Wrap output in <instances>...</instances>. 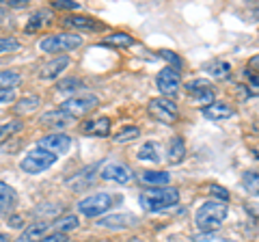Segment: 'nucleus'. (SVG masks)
<instances>
[{
  "label": "nucleus",
  "mask_w": 259,
  "mask_h": 242,
  "mask_svg": "<svg viewBox=\"0 0 259 242\" xmlns=\"http://www.w3.org/2000/svg\"><path fill=\"white\" fill-rule=\"evenodd\" d=\"M139 204L147 212H164L166 208H173L180 204V190L173 186H160V188H147L141 192Z\"/></svg>",
  "instance_id": "nucleus-1"
},
{
  "label": "nucleus",
  "mask_w": 259,
  "mask_h": 242,
  "mask_svg": "<svg viewBox=\"0 0 259 242\" xmlns=\"http://www.w3.org/2000/svg\"><path fill=\"white\" fill-rule=\"evenodd\" d=\"M227 214H229V208L223 201L209 199L205 204H201L197 210V227L201 231H216L227 219Z\"/></svg>",
  "instance_id": "nucleus-2"
},
{
  "label": "nucleus",
  "mask_w": 259,
  "mask_h": 242,
  "mask_svg": "<svg viewBox=\"0 0 259 242\" xmlns=\"http://www.w3.org/2000/svg\"><path fill=\"white\" fill-rule=\"evenodd\" d=\"M82 46V37H78L74 33H56L48 35L39 42V50H44L46 54H56V52H69Z\"/></svg>",
  "instance_id": "nucleus-3"
},
{
  "label": "nucleus",
  "mask_w": 259,
  "mask_h": 242,
  "mask_svg": "<svg viewBox=\"0 0 259 242\" xmlns=\"http://www.w3.org/2000/svg\"><path fill=\"white\" fill-rule=\"evenodd\" d=\"M97 104H100V100H97V95L93 93H76L74 98H69V100H65L61 104V108L65 115H69L71 119H78V117H84L87 112H91L93 108H97Z\"/></svg>",
  "instance_id": "nucleus-4"
},
{
  "label": "nucleus",
  "mask_w": 259,
  "mask_h": 242,
  "mask_svg": "<svg viewBox=\"0 0 259 242\" xmlns=\"http://www.w3.org/2000/svg\"><path fill=\"white\" fill-rule=\"evenodd\" d=\"M112 204H115V197H112L110 192H95V195L80 201L78 212L89 216V219H97V216H102L104 212H108Z\"/></svg>",
  "instance_id": "nucleus-5"
},
{
  "label": "nucleus",
  "mask_w": 259,
  "mask_h": 242,
  "mask_svg": "<svg viewBox=\"0 0 259 242\" xmlns=\"http://www.w3.org/2000/svg\"><path fill=\"white\" fill-rule=\"evenodd\" d=\"M54 163H56V156L48 154L44 149H32L20 160V169L28 175H39V173H44L46 169H50Z\"/></svg>",
  "instance_id": "nucleus-6"
},
{
  "label": "nucleus",
  "mask_w": 259,
  "mask_h": 242,
  "mask_svg": "<svg viewBox=\"0 0 259 242\" xmlns=\"http://www.w3.org/2000/svg\"><path fill=\"white\" fill-rule=\"evenodd\" d=\"M147 110L156 121L166 124V126L175 124L177 117H180V108H177V104L173 100H168V98H151Z\"/></svg>",
  "instance_id": "nucleus-7"
},
{
  "label": "nucleus",
  "mask_w": 259,
  "mask_h": 242,
  "mask_svg": "<svg viewBox=\"0 0 259 242\" xmlns=\"http://www.w3.org/2000/svg\"><path fill=\"white\" fill-rule=\"evenodd\" d=\"M156 87H158V91L162 93V98L171 100L173 95H177V93H180V89H182V76H180V71H175L173 67L160 69L158 76H156Z\"/></svg>",
  "instance_id": "nucleus-8"
},
{
  "label": "nucleus",
  "mask_w": 259,
  "mask_h": 242,
  "mask_svg": "<svg viewBox=\"0 0 259 242\" xmlns=\"http://www.w3.org/2000/svg\"><path fill=\"white\" fill-rule=\"evenodd\" d=\"M186 93L203 108H207L209 104H214V87L209 80H203V78L190 80V83H186Z\"/></svg>",
  "instance_id": "nucleus-9"
},
{
  "label": "nucleus",
  "mask_w": 259,
  "mask_h": 242,
  "mask_svg": "<svg viewBox=\"0 0 259 242\" xmlns=\"http://www.w3.org/2000/svg\"><path fill=\"white\" fill-rule=\"evenodd\" d=\"M37 149H44V151H48V154H52V156H63V154H67V151L71 149V139L67 134H63V132L46 134V136H41V139L37 141Z\"/></svg>",
  "instance_id": "nucleus-10"
},
{
  "label": "nucleus",
  "mask_w": 259,
  "mask_h": 242,
  "mask_svg": "<svg viewBox=\"0 0 259 242\" xmlns=\"http://www.w3.org/2000/svg\"><path fill=\"white\" fill-rule=\"evenodd\" d=\"M100 175L104 177V180L117 182V184H130V182H132V177H134L132 175V169H130L127 165H123V163H117V160H112V163L104 165Z\"/></svg>",
  "instance_id": "nucleus-11"
},
{
  "label": "nucleus",
  "mask_w": 259,
  "mask_h": 242,
  "mask_svg": "<svg viewBox=\"0 0 259 242\" xmlns=\"http://www.w3.org/2000/svg\"><path fill=\"white\" fill-rule=\"evenodd\" d=\"M139 216L134 214H125V212H119V214H110V216H104V219L97 221V227H106V229H127L132 225H139Z\"/></svg>",
  "instance_id": "nucleus-12"
},
{
  "label": "nucleus",
  "mask_w": 259,
  "mask_h": 242,
  "mask_svg": "<svg viewBox=\"0 0 259 242\" xmlns=\"http://www.w3.org/2000/svg\"><path fill=\"white\" fill-rule=\"evenodd\" d=\"M100 165H104V163H95V165L84 167L82 171H78L74 177H69V180H67V186L74 188V190L89 188V186H91V184L95 182V175H97V169H100Z\"/></svg>",
  "instance_id": "nucleus-13"
},
{
  "label": "nucleus",
  "mask_w": 259,
  "mask_h": 242,
  "mask_svg": "<svg viewBox=\"0 0 259 242\" xmlns=\"http://www.w3.org/2000/svg\"><path fill=\"white\" fill-rule=\"evenodd\" d=\"M71 121L74 119H71L69 115H65L63 110H48L39 117V124H41L44 128H52V130H56V132H61L63 128L71 126Z\"/></svg>",
  "instance_id": "nucleus-14"
},
{
  "label": "nucleus",
  "mask_w": 259,
  "mask_h": 242,
  "mask_svg": "<svg viewBox=\"0 0 259 242\" xmlns=\"http://www.w3.org/2000/svg\"><path fill=\"white\" fill-rule=\"evenodd\" d=\"M63 24L67 28H76V30H104V24L89 18V15H67Z\"/></svg>",
  "instance_id": "nucleus-15"
},
{
  "label": "nucleus",
  "mask_w": 259,
  "mask_h": 242,
  "mask_svg": "<svg viewBox=\"0 0 259 242\" xmlns=\"http://www.w3.org/2000/svg\"><path fill=\"white\" fill-rule=\"evenodd\" d=\"M80 132L89 136H108L110 134V119L108 117H97L89 119L80 126Z\"/></svg>",
  "instance_id": "nucleus-16"
},
{
  "label": "nucleus",
  "mask_w": 259,
  "mask_h": 242,
  "mask_svg": "<svg viewBox=\"0 0 259 242\" xmlns=\"http://www.w3.org/2000/svg\"><path fill=\"white\" fill-rule=\"evenodd\" d=\"M69 65V56H56V59H52L50 63H46V65L41 67V71H39V78L41 80H54L61 76V71H65Z\"/></svg>",
  "instance_id": "nucleus-17"
},
{
  "label": "nucleus",
  "mask_w": 259,
  "mask_h": 242,
  "mask_svg": "<svg viewBox=\"0 0 259 242\" xmlns=\"http://www.w3.org/2000/svg\"><path fill=\"white\" fill-rule=\"evenodd\" d=\"M186 158V143L182 136H173L166 145V160L168 165H180L182 160Z\"/></svg>",
  "instance_id": "nucleus-18"
},
{
  "label": "nucleus",
  "mask_w": 259,
  "mask_h": 242,
  "mask_svg": "<svg viewBox=\"0 0 259 242\" xmlns=\"http://www.w3.org/2000/svg\"><path fill=\"white\" fill-rule=\"evenodd\" d=\"M15 201H18V195H15V190L9 186V184L0 182V216L11 214L13 208H15Z\"/></svg>",
  "instance_id": "nucleus-19"
},
{
  "label": "nucleus",
  "mask_w": 259,
  "mask_h": 242,
  "mask_svg": "<svg viewBox=\"0 0 259 242\" xmlns=\"http://www.w3.org/2000/svg\"><path fill=\"white\" fill-rule=\"evenodd\" d=\"M203 117L209 121H221V119H229L233 117V108L229 104H223V102H214L209 104L207 108H203Z\"/></svg>",
  "instance_id": "nucleus-20"
},
{
  "label": "nucleus",
  "mask_w": 259,
  "mask_h": 242,
  "mask_svg": "<svg viewBox=\"0 0 259 242\" xmlns=\"http://www.w3.org/2000/svg\"><path fill=\"white\" fill-rule=\"evenodd\" d=\"M46 233H48V225L46 223H32L20 233L15 242H39L41 238H46Z\"/></svg>",
  "instance_id": "nucleus-21"
},
{
  "label": "nucleus",
  "mask_w": 259,
  "mask_h": 242,
  "mask_svg": "<svg viewBox=\"0 0 259 242\" xmlns=\"http://www.w3.org/2000/svg\"><path fill=\"white\" fill-rule=\"evenodd\" d=\"M141 182L147 184L151 188H160V186H168V182H171V175L166 171H145L141 175Z\"/></svg>",
  "instance_id": "nucleus-22"
},
{
  "label": "nucleus",
  "mask_w": 259,
  "mask_h": 242,
  "mask_svg": "<svg viewBox=\"0 0 259 242\" xmlns=\"http://www.w3.org/2000/svg\"><path fill=\"white\" fill-rule=\"evenodd\" d=\"M205 71L212 78H216V80H225V78H229V71H231V65L227 61H221V59H216V61H209V63H205V67H203Z\"/></svg>",
  "instance_id": "nucleus-23"
},
{
  "label": "nucleus",
  "mask_w": 259,
  "mask_h": 242,
  "mask_svg": "<svg viewBox=\"0 0 259 242\" xmlns=\"http://www.w3.org/2000/svg\"><path fill=\"white\" fill-rule=\"evenodd\" d=\"M78 227H80L78 216L67 214V216H61V219L54 223V233H63V236H67L69 231H74V229H78Z\"/></svg>",
  "instance_id": "nucleus-24"
},
{
  "label": "nucleus",
  "mask_w": 259,
  "mask_h": 242,
  "mask_svg": "<svg viewBox=\"0 0 259 242\" xmlns=\"http://www.w3.org/2000/svg\"><path fill=\"white\" fill-rule=\"evenodd\" d=\"M39 108V98L37 95H26V98L18 100L15 104V115H30V112H35Z\"/></svg>",
  "instance_id": "nucleus-25"
},
{
  "label": "nucleus",
  "mask_w": 259,
  "mask_h": 242,
  "mask_svg": "<svg viewBox=\"0 0 259 242\" xmlns=\"http://www.w3.org/2000/svg\"><path fill=\"white\" fill-rule=\"evenodd\" d=\"M22 130H24V124H22V121H18V119L9 121V124H3V126H0V145H3L5 141H9L11 136H15Z\"/></svg>",
  "instance_id": "nucleus-26"
},
{
  "label": "nucleus",
  "mask_w": 259,
  "mask_h": 242,
  "mask_svg": "<svg viewBox=\"0 0 259 242\" xmlns=\"http://www.w3.org/2000/svg\"><path fill=\"white\" fill-rule=\"evenodd\" d=\"M139 160H149V163H160V154H158V145L153 141H147L139 149Z\"/></svg>",
  "instance_id": "nucleus-27"
},
{
  "label": "nucleus",
  "mask_w": 259,
  "mask_h": 242,
  "mask_svg": "<svg viewBox=\"0 0 259 242\" xmlns=\"http://www.w3.org/2000/svg\"><path fill=\"white\" fill-rule=\"evenodd\" d=\"M139 136H141V128H136V126H125L123 130L112 136V141H115V143H130V141L139 139Z\"/></svg>",
  "instance_id": "nucleus-28"
},
{
  "label": "nucleus",
  "mask_w": 259,
  "mask_h": 242,
  "mask_svg": "<svg viewBox=\"0 0 259 242\" xmlns=\"http://www.w3.org/2000/svg\"><path fill=\"white\" fill-rule=\"evenodd\" d=\"M22 83V76L18 74V71H0V89H15Z\"/></svg>",
  "instance_id": "nucleus-29"
},
{
  "label": "nucleus",
  "mask_w": 259,
  "mask_h": 242,
  "mask_svg": "<svg viewBox=\"0 0 259 242\" xmlns=\"http://www.w3.org/2000/svg\"><path fill=\"white\" fill-rule=\"evenodd\" d=\"M108 46H121V48H127L134 44V37L127 35V33H112L108 39H106Z\"/></svg>",
  "instance_id": "nucleus-30"
},
{
  "label": "nucleus",
  "mask_w": 259,
  "mask_h": 242,
  "mask_svg": "<svg viewBox=\"0 0 259 242\" xmlns=\"http://www.w3.org/2000/svg\"><path fill=\"white\" fill-rule=\"evenodd\" d=\"M46 22H48V13H44V11L32 13V18L26 22V33H35V30L41 28Z\"/></svg>",
  "instance_id": "nucleus-31"
},
{
  "label": "nucleus",
  "mask_w": 259,
  "mask_h": 242,
  "mask_svg": "<svg viewBox=\"0 0 259 242\" xmlns=\"http://www.w3.org/2000/svg\"><path fill=\"white\" fill-rule=\"evenodd\" d=\"M82 87L84 85L80 83L78 78H65V80H61L56 89H59V93H76L78 89H82Z\"/></svg>",
  "instance_id": "nucleus-32"
},
{
  "label": "nucleus",
  "mask_w": 259,
  "mask_h": 242,
  "mask_svg": "<svg viewBox=\"0 0 259 242\" xmlns=\"http://www.w3.org/2000/svg\"><path fill=\"white\" fill-rule=\"evenodd\" d=\"M158 54H160V56H162V59H164V61H168V63H171L175 71H177V69H182V65H184V63H182V59H180V56H177L173 50H160Z\"/></svg>",
  "instance_id": "nucleus-33"
},
{
  "label": "nucleus",
  "mask_w": 259,
  "mask_h": 242,
  "mask_svg": "<svg viewBox=\"0 0 259 242\" xmlns=\"http://www.w3.org/2000/svg\"><path fill=\"white\" fill-rule=\"evenodd\" d=\"M52 7L54 9H61V11H76V9H80V3H76V0H54Z\"/></svg>",
  "instance_id": "nucleus-34"
},
{
  "label": "nucleus",
  "mask_w": 259,
  "mask_h": 242,
  "mask_svg": "<svg viewBox=\"0 0 259 242\" xmlns=\"http://www.w3.org/2000/svg\"><path fill=\"white\" fill-rule=\"evenodd\" d=\"M205 190H209L207 195H214V197H216V201H223V204H225L227 199H229V190L223 188V186H216V184H212V186H207Z\"/></svg>",
  "instance_id": "nucleus-35"
},
{
  "label": "nucleus",
  "mask_w": 259,
  "mask_h": 242,
  "mask_svg": "<svg viewBox=\"0 0 259 242\" xmlns=\"http://www.w3.org/2000/svg\"><path fill=\"white\" fill-rule=\"evenodd\" d=\"M20 44L15 42L13 37H0V54L5 52H11V50H18Z\"/></svg>",
  "instance_id": "nucleus-36"
},
{
  "label": "nucleus",
  "mask_w": 259,
  "mask_h": 242,
  "mask_svg": "<svg viewBox=\"0 0 259 242\" xmlns=\"http://www.w3.org/2000/svg\"><path fill=\"white\" fill-rule=\"evenodd\" d=\"M242 182H244V188L246 190H250L253 195H257V173L253 171V173H244V177H242Z\"/></svg>",
  "instance_id": "nucleus-37"
},
{
  "label": "nucleus",
  "mask_w": 259,
  "mask_h": 242,
  "mask_svg": "<svg viewBox=\"0 0 259 242\" xmlns=\"http://www.w3.org/2000/svg\"><path fill=\"white\" fill-rule=\"evenodd\" d=\"M15 100V89H0V104H11Z\"/></svg>",
  "instance_id": "nucleus-38"
},
{
  "label": "nucleus",
  "mask_w": 259,
  "mask_h": 242,
  "mask_svg": "<svg viewBox=\"0 0 259 242\" xmlns=\"http://www.w3.org/2000/svg\"><path fill=\"white\" fill-rule=\"evenodd\" d=\"M0 5L13 7V9H22V7H26L28 3H26V0H0Z\"/></svg>",
  "instance_id": "nucleus-39"
},
{
  "label": "nucleus",
  "mask_w": 259,
  "mask_h": 242,
  "mask_svg": "<svg viewBox=\"0 0 259 242\" xmlns=\"http://www.w3.org/2000/svg\"><path fill=\"white\" fill-rule=\"evenodd\" d=\"M39 242H67V236H63V233H50V236L41 238Z\"/></svg>",
  "instance_id": "nucleus-40"
},
{
  "label": "nucleus",
  "mask_w": 259,
  "mask_h": 242,
  "mask_svg": "<svg viewBox=\"0 0 259 242\" xmlns=\"http://www.w3.org/2000/svg\"><path fill=\"white\" fill-rule=\"evenodd\" d=\"M0 242H9V238H7L5 233H0Z\"/></svg>",
  "instance_id": "nucleus-41"
},
{
  "label": "nucleus",
  "mask_w": 259,
  "mask_h": 242,
  "mask_svg": "<svg viewBox=\"0 0 259 242\" xmlns=\"http://www.w3.org/2000/svg\"><path fill=\"white\" fill-rule=\"evenodd\" d=\"M5 18H7V13H5L3 9H0V20H5Z\"/></svg>",
  "instance_id": "nucleus-42"
}]
</instances>
